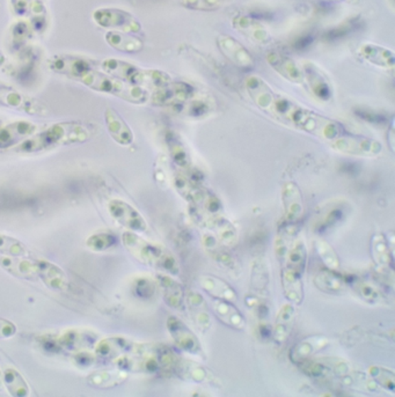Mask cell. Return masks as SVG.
Listing matches in <instances>:
<instances>
[{
	"mask_svg": "<svg viewBox=\"0 0 395 397\" xmlns=\"http://www.w3.org/2000/svg\"><path fill=\"white\" fill-rule=\"evenodd\" d=\"M354 26H356L355 23H347V25H342L339 28L334 29V31H330V34L327 35V38H339L342 36V35H347L348 33H350L352 28H354Z\"/></svg>",
	"mask_w": 395,
	"mask_h": 397,
	"instance_id": "db71d44e",
	"label": "cell"
},
{
	"mask_svg": "<svg viewBox=\"0 0 395 397\" xmlns=\"http://www.w3.org/2000/svg\"><path fill=\"white\" fill-rule=\"evenodd\" d=\"M328 344H330V339L325 336H308L293 346L290 351V359L296 364L302 363L304 360L311 359L315 354L324 350Z\"/></svg>",
	"mask_w": 395,
	"mask_h": 397,
	"instance_id": "d4e9b609",
	"label": "cell"
},
{
	"mask_svg": "<svg viewBox=\"0 0 395 397\" xmlns=\"http://www.w3.org/2000/svg\"><path fill=\"white\" fill-rule=\"evenodd\" d=\"M38 125L27 121L13 122L0 127V149H7L18 146L36 134Z\"/></svg>",
	"mask_w": 395,
	"mask_h": 397,
	"instance_id": "9a60e30c",
	"label": "cell"
},
{
	"mask_svg": "<svg viewBox=\"0 0 395 397\" xmlns=\"http://www.w3.org/2000/svg\"><path fill=\"white\" fill-rule=\"evenodd\" d=\"M332 147L343 154L361 157V158H374L383 151V145L378 140L356 134H339L332 140Z\"/></svg>",
	"mask_w": 395,
	"mask_h": 397,
	"instance_id": "8992f818",
	"label": "cell"
},
{
	"mask_svg": "<svg viewBox=\"0 0 395 397\" xmlns=\"http://www.w3.org/2000/svg\"><path fill=\"white\" fill-rule=\"evenodd\" d=\"M125 379H127V373L120 369L117 372L93 373L92 376H88V382L95 387L107 388L119 385Z\"/></svg>",
	"mask_w": 395,
	"mask_h": 397,
	"instance_id": "7bdbcfd3",
	"label": "cell"
},
{
	"mask_svg": "<svg viewBox=\"0 0 395 397\" xmlns=\"http://www.w3.org/2000/svg\"><path fill=\"white\" fill-rule=\"evenodd\" d=\"M49 66L53 71L77 80L94 70L93 62L90 59L70 55H58L50 58Z\"/></svg>",
	"mask_w": 395,
	"mask_h": 397,
	"instance_id": "7c38bea8",
	"label": "cell"
},
{
	"mask_svg": "<svg viewBox=\"0 0 395 397\" xmlns=\"http://www.w3.org/2000/svg\"><path fill=\"white\" fill-rule=\"evenodd\" d=\"M212 230L216 232V238L221 245L226 248H233L238 243V233L233 225L230 221H225L223 218H216L210 225Z\"/></svg>",
	"mask_w": 395,
	"mask_h": 397,
	"instance_id": "f35d334b",
	"label": "cell"
},
{
	"mask_svg": "<svg viewBox=\"0 0 395 397\" xmlns=\"http://www.w3.org/2000/svg\"><path fill=\"white\" fill-rule=\"evenodd\" d=\"M247 93L260 110L276 121L289 125L291 116L298 105L291 100L275 93L274 90L258 75H249L245 80Z\"/></svg>",
	"mask_w": 395,
	"mask_h": 397,
	"instance_id": "7a4b0ae2",
	"label": "cell"
},
{
	"mask_svg": "<svg viewBox=\"0 0 395 397\" xmlns=\"http://www.w3.org/2000/svg\"><path fill=\"white\" fill-rule=\"evenodd\" d=\"M313 280L317 290L328 295H341L346 291L348 285V282L344 277L339 275L337 271L330 270V269L317 271Z\"/></svg>",
	"mask_w": 395,
	"mask_h": 397,
	"instance_id": "83f0119b",
	"label": "cell"
},
{
	"mask_svg": "<svg viewBox=\"0 0 395 397\" xmlns=\"http://www.w3.org/2000/svg\"><path fill=\"white\" fill-rule=\"evenodd\" d=\"M332 1H350V0H332Z\"/></svg>",
	"mask_w": 395,
	"mask_h": 397,
	"instance_id": "680465c9",
	"label": "cell"
},
{
	"mask_svg": "<svg viewBox=\"0 0 395 397\" xmlns=\"http://www.w3.org/2000/svg\"><path fill=\"white\" fill-rule=\"evenodd\" d=\"M174 373L186 381L211 382L212 380L211 373L209 369L190 360L179 359Z\"/></svg>",
	"mask_w": 395,
	"mask_h": 397,
	"instance_id": "e575fe53",
	"label": "cell"
},
{
	"mask_svg": "<svg viewBox=\"0 0 395 397\" xmlns=\"http://www.w3.org/2000/svg\"><path fill=\"white\" fill-rule=\"evenodd\" d=\"M232 25L236 31H239L256 43L265 44L270 40V35L268 33L265 26L253 16H245V14L234 16Z\"/></svg>",
	"mask_w": 395,
	"mask_h": 397,
	"instance_id": "7402d4cb",
	"label": "cell"
},
{
	"mask_svg": "<svg viewBox=\"0 0 395 397\" xmlns=\"http://www.w3.org/2000/svg\"><path fill=\"white\" fill-rule=\"evenodd\" d=\"M93 134V127L80 122L58 123L40 134L29 137L28 139L16 146V151L21 153L43 152L57 146L84 143Z\"/></svg>",
	"mask_w": 395,
	"mask_h": 397,
	"instance_id": "6da1fadb",
	"label": "cell"
},
{
	"mask_svg": "<svg viewBox=\"0 0 395 397\" xmlns=\"http://www.w3.org/2000/svg\"><path fill=\"white\" fill-rule=\"evenodd\" d=\"M116 243L115 235L110 233H97L88 239V247L94 252H105Z\"/></svg>",
	"mask_w": 395,
	"mask_h": 397,
	"instance_id": "c3c4849f",
	"label": "cell"
},
{
	"mask_svg": "<svg viewBox=\"0 0 395 397\" xmlns=\"http://www.w3.org/2000/svg\"><path fill=\"white\" fill-rule=\"evenodd\" d=\"M0 267L12 276L22 280H34L38 278L35 262H29L28 260L14 256H4L0 258Z\"/></svg>",
	"mask_w": 395,
	"mask_h": 397,
	"instance_id": "f546056e",
	"label": "cell"
},
{
	"mask_svg": "<svg viewBox=\"0 0 395 397\" xmlns=\"http://www.w3.org/2000/svg\"><path fill=\"white\" fill-rule=\"evenodd\" d=\"M122 241L129 253L142 263L157 268L158 270L173 276L180 272L177 258L162 245L149 243L135 232L125 233Z\"/></svg>",
	"mask_w": 395,
	"mask_h": 397,
	"instance_id": "3957f363",
	"label": "cell"
},
{
	"mask_svg": "<svg viewBox=\"0 0 395 397\" xmlns=\"http://www.w3.org/2000/svg\"><path fill=\"white\" fill-rule=\"evenodd\" d=\"M357 116H359L362 120L369 122V123H372V125H385L387 122V118L385 116L378 114V112L367 110V109L357 110Z\"/></svg>",
	"mask_w": 395,
	"mask_h": 397,
	"instance_id": "816d5d0a",
	"label": "cell"
},
{
	"mask_svg": "<svg viewBox=\"0 0 395 397\" xmlns=\"http://www.w3.org/2000/svg\"><path fill=\"white\" fill-rule=\"evenodd\" d=\"M268 64L274 68L278 75H282L284 79H287L293 84H302L304 83V75L302 68L297 66L296 63L290 58L287 55L271 50L265 56Z\"/></svg>",
	"mask_w": 395,
	"mask_h": 397,
	"instance_id": "ac0fdd59",
	"label": "cell"
},
{
	"mask_svg": "<svg viewBox=\"0 0 395 397\" xmlns=\"http://www.w3.org/2000/svg\"><path fill=\"white\" fill-rule=\"evenodd\" d=\"M296 319V309L293 304L283 305L277 313L275 324L271 328V337L277 345L287 343L291 336Z\"/></svg>",
	"mask_w": 395,
	"mask_h": 397,
	"instance_id": "44dd1931",
	"label": "cell"
},
{
	"mask_svg": "<svg viewBox=\"0 0 395 397\" xmlns=\"http://www.w3.org/2000/svg\"><path fill=\"white\" fill-rule=\"evenodd\" d=\"M186 304L191 320L199 332H206L211 327V317H210V306L206 299L199 295V292L190 291L186 295Z\"/></svg>",
	"mask_w": 395,
	"mask_h": 397,
	"instance_id": "ffe728a7",
	"label": "cell"
},
{
	"mask_svg": "<svg viewBox=\"0 0 395 397\" xmlns=\"http://www.w3.org/2000/svg\"><path fill=\"white\" fill-rule=\"evenodd\" d=\"M199 282L203 291H206L210 298L221 299L230 302H234L238 299L237 292L234 291L233 287L219 277L203 275L199 277Z\"/></svg>",
	"mask_w": 395,
	"mask_h": 397,
	"instance_id": "484cf974",
	"label": "cell"
},
{
	"mask_svg": "<svg viewBox=\"0 0 395 397\" xmlns=\"http://www.w3.org/2000/svg\"><path fill=\"white\" fill-rule=\"evenodd\" d=\"M79 81L93 90L103 92V93L112 94L115 97L128 101V102L143 105L149 99V92L144 88L130 84L127 81L121 80L112 75L101 73L95 68L88 72V75L80 78Z\"/></svg>",
	"mask_w": 395,
	"mask_h": 397,
	"instance_id": "277c9868",
	"label": "cell"
},
{
	"mask_svg": "<svg viewBox=\"0 0 395 397\" xmlns=\"http://www.w3.org/2000/svg\"><path fill=\"white\" fill-rule=\"evenodd\" d=\"M369 374L374 379L376 385L381 386L387 391H394L395 376L394 372L385 367L371 366L369 369Z\"/></svg>",
	"mask_w": 395,
	"mask_h": 397,
	"instance_id": "bcb514c9",
	"label": "cell"
},
{
	"mask_svg": "<svg viewBox=\"0 0 395 397\" xmlns=\"http://www.w3.org/2000/svg\"><path fill=\"white\" fill-rule=\"evenodd\" d=\"M135 295L140 299H151L156 295L157 284L149 277H140L135 280L132 286Z\"/></svg>",
	"mask_w": 395,
	"mask_h": 397,
	"instance_id": "681fc988",
	"label": "cell"
},
{
	"mask_svg": "<svg viewBox=\"0 0 395 397\" xmlns=\"http://www.w3.org/2000/svg\"><path fill=\"white\" fill-rule=\"evenodd\" d=\"M348 203L343 199H336L327 203L320 208L315 221L312 223V228L317 234H326L339 226L346 219L349 214Z\"/></svg>",
	"mask_w": 395,
	"mask_h": 397,
	"instance_id": "52a82bcc",
	"label": "cell"
},
{
	"mask_svg": "<svg viewBox=\"0 0 395 397\" xmlns=\"http://www.w3.org/2000/svg\"><path fill=\"white\" fill-rule=\"evenodd\" d=\"M269 282H270V275H269L267 263L262 260H256L253 262L252 273H251V285L256 295H267Z\"/></svg>",
	"mask_w": 395,
	"mask_h": 397,
	"instance_id": "ab89813d",
	"label": "cell"
},
{
	"mask_svg": "<svg viewBox=\"0 0 395 397\" xmlns=\"http://www.w3.org/2000/svg\"><path fill=\"white\" fill-rule=\"evenodd\" d=\"M295 232H296V226L285 223V221L278 228L276 239H275V254L280 264L283 263L284 258L287 256L293 241H295Z\"/></svg>",
	"mask_w": 395,
	"mask_h": 397,
	"instance_id": "74e56055",
	"label": "cell"
},
{
	"mask_svg": "<svg viewBox=\"0 0 395 397\" xmlns=\"http://www.w3.org/2000/svg\"><path fill=\"white\" fill-rule=\"evenodd\" d=\"M289 125L302 132L328 142L344 134V129L339 122L300 106L297 107L293 112Z\"/></svg>",
	"mask_w": 395,
	"mask_h": 397,
	"instance_id": "5b68a950",
	"label": "cell"
},
{
	"mask_svg": "<svg viewBox=\"0 0 395 397\" xmlns=\"http://www.w3.org/2000/svg\"><path fill=\"white\" fill-rule=\"evenodd\" d=\"M101 68H102L103 72L106 75L117 78V79L127 81V83H130L132 85H134L135 80H136V78H137L140 71V68H138V66L115 58L103 60Z\"/></svg>",
	"mask_w": 395,
	"mask_h": 397,
	"instance_id": "d6a6232c",
	"label": "cell"
},
{
	"mask_svg": "<svg viewBox=\"0 0 395 397\" xmlns=\"http://www.w3.org/2000/svg\"><path fill=\"white\" fill-rule=\"evenodd\" d=\"M3 385H4L3 373H1V371H0V389L3 388Z\"/></svg>",
	"mask_w": 395,
	"mask_h": 397,
	"instance_id": "6f0895ef",
	"label": "cell"
},
{
	"mask_svg": "<svg viewBox=\"0 0 395 397\" xmlns=\"http://www.w3.org/2000/svg\"><path fill=\"white\" fill-rule=\"evenodd\" d=\"M108 210L110 216L128 230L135 233L145 232L147 230V223L143 216L128 203L123 202L121 199H112L109 203Z\"/></svg>",
	"mask_w": 395,
	"mask_h": 397,
	"instance_id": "8fae6325",
	"label": "cell"
},
{
	"mask_svg": "<svg viewBox=\"0 0 395 397\" xmlns=\"http://www.w3.org/2000/svg\"><path fill=\"white\" fill-rule=\"evenodd\" d=\"M94 19L102 27L117 29L125 33H139L142 25L134 16L117 9H105L94 13Z\"/></svg>",
	"mask_w": 395,
	"mask_h": 397,
	"instance_id": "9c48e42d",
	"label": "cell"
},
{
	"mask_svg": "<svg viewBox=\"0 0 395 397\" xmlns=\"http://www.w3.org/2000/svg\"><path fill=\"white\" fill-rule=\"evenodd\" d=\"M350 284H352V289L357 292V295L369 304H381L385 300V297L381 291L369 282L355 278L350 282Z\"/></svg>",
	"mask_w": 395,
	"mask_h": 397,
	"instance_id": "60d3db41",
	"label": "cell"
},
{
	"mask_svg": "<svg viewBox=\"0 0 395 397\" xmlns=\"http://www.w3.org/2000/svg\"><path fill=\"white\" fill-rule=\"evenodd\" d=\"M4 383L13 396H26L28 395L29 388L18 371L7 369L3 373Z\"/></svg>",
	"mask_w": 395,
	"mask_h": 397,
	"instance_id": "b9f144b4",
	"label": "cell"
},
{
	"mask_svg": "<svg viewBox=\"0 0 395 397\" xmlns=\"http://www.w3.org/2000/svg\"><path fill=\"white\" fill-rule=\"evenodd\" d=\"M217 46L221 53L237 68L241 70H253L256 68V60L248 50L230 35H219Z\"/></svg>",
	"mask_w": 395,
	"mask_h": 397,
	"instance_id": "30bf717a",
	"label": "cell"
},
{
	"mask_svg": "<svg viewBox=\"0 0 395 397\" xmlns=\"http://www.w3.org/2000/svg\"><path fill=\"white\" fill-rule=\"evenodd\" d=\"M0 252L6 254V256H14V258H23L28 255L23 243L19 240L13 239L10 236L0 234Z\"/></svg>",
	"mask_w": 395,
	"mask_h": 397,
	"instance_id": "7dc6e473",
	"label": "cell"
},
{
	"mask_svg": "<svg viewBox=\"0 0 395 397\" xmlns=\"http://www.w3.org/2000/svg\"><path fill=\"white\" fill-rule=\"evenodd\" d=\"M106 123L109 134L116 143L127 146L134 142V134L130 127L114 109H107Z\"/></svg>",
	"mask_w": 395,
	"mask_h": 397,
	"instance_id": "4dcf8cb0",
	"label": "cell"
},
{
	"mask_svg": "<svg viewBox=\"0 0 395 397\" xmlns=\"http://www.w3.org/2000/svg\"><path fill=\"white\" fill-rule=\"evenodd\" d=\"M180 4L188 10L212 12L221 9L223 0H180Z\"/></svg>",
	"mask_w": 395,
	"mask_h": 397,
	"instance_id": "f907efd6",
	"label": "cell"
},
{
	"mask_svg": "<svg viewBox=\"0 0 395 397\" xmlns=\"http://www.w3.org/2000/svg\"><path fill=\"white\" fill-rule=\"evenodd\" d=\"M149 344H138L121 337L103 339L95 346V354L105 359H114L123 354H143Z\"/></svg>",
	"mask_w": 395,
	"mask_h": 397,
	"instance_id": "4fadbf2b",
	"label": "cell"
},
{
	"mask_svg": "<svg viewBox=\"0 0 395 397\" xmlns=\"http://www.w3.org/2000/svg\"><path fill=\"white\" fill-rule=\"evenodd\" d=\"M178 114L188 116V117H202V116L208 115L209 112H211L212 103L211 97H199L196 94H194L186 102L180 103L178 106L173 107ZM172 108V109H173Z\"/></svg>",
	"mask_w": 395,
	"mask_h": 397,
	"instance_id": "8d00e7d4",
	"label": "cell"
},
{
	"mask_svg": "<svg viewBox=\"0 0 395 397\" xmlns=\"http://www.w3.org/2000/svg\"><path fill=\"white\" fill-rule=\"evenodd\" d=\"M75 361L77 365L80 366H88L95 361V356L88 352V351H83V352H77L75 354Z\"/></svg>",
	"mask_w": 395,
	"mask_h": 397,
	"instance_id": "f5cc1de1",
	"label": "cell"
},
{
	"mask_svg": "<svg viewBox=\"0 0 395 397\" xmlns=\"http://www.w3.org/2000/svg\"><path fill=\"white\" fill-rule=\"evenodd\" d=\"M202 245L208 254L217 262L225 271L231 273H238L240 271L239 264L233 255L228 252V248L221 245L216 238L215 234L206 233L202 235Z\"/></svg>",
	"mask_w": 395,
	"mask_h": 397,
	"instance_id": "2e32d148",
	"label": "cell"
},
{
	"mask_svg": "<svg viewBox=\"0 0 395 397\" xmlns=\"http://www.w3.org/2000/svg\"><path fill=\"white\" fill-rule=\"evenodd\" d=\"M315 250H317L322 263L326 265L327 269L339 270V267H341L339 256L330 243H326L324 240H317L315 241Z\"/></svg>",
	"mask_w": 395,
	"mask_h": 397,
	"instance_id": "ee69618b",
	"label": "cell"
},
{
	"mask_svg": "<svg viewBox=\"0 0 395 397\" xmlns=\"http://www.w3.org/2000/svg\"><path fill=\"white\" fill-rule=\"evenodd\" d=\"M304 80L307 81L312 94L321 101H328L332 97V88L320 68L312 63H305L302 68Z\"/></svg>",
	"mask_w": 395,
	"mask_h": 397,
	"instance_id": "cb8c5ba5",
	"label": "cell"
},
{
	"mask_svg": "<svg viewBox=\"0 0 395 397\" xmlns=\"http://www.w3.org/2000/svg\"><path fill=\"white\" fill-rule=\"evenodd\" d=\"M166 326H167L168 332L171 334L175 345L180 350L191 354H199L202 352L199 339L180 319L169 317L166 322Z\"/></svg>",
	"mask_w": 395,
	"mask_h": 397,
	"instance_id": "5bb4252c",
	"label": "cell"
},
{
	"mask_svg": "<svg viewBox=\"0 0 395 397\" xmlns=\"http://www.w3.org/2000/svg\"><path fill=\"white\" fill-rule=\"evenodd\" d=\"M158 284L162 289L164 300L169 307L174 308V309H181L184 307V287L180 282L173 280L167 275H159Z\"/></svg>",
	"mask_w": 395,
	"mask_h": 397,
	"instance_id": "1f68e13d",
	"label": "cell"
},
{
	"mask_svg": "<svg viewBox=\"0 0 395 397\" xmlns=\"http://www.w3.org/2000/svg\"><path fill=\"white\" fill-rule=\"evenodd\" d=\"M35 265H36L38 278H40L48 287L53 290L66 289L68 280H66L65 273L63 272L60 267L44 260L35 261Z\"/></svg>",
	"mask_w": 395,
	"mask_h": 397,
	"instance_id": "4316f807",
	"label": "cell"
},
{
	"mask_svg": "<svg viewBox=\"0 0 395 397\" xmlns=\"http://www.w3.org/2000/svg\"><path fill=\"white\" fill-rule=\"evenodd\" d=\"M16 334V327L11 322L0 320V337H11Z\"/></svg>",
	"mask_w": 395,
	"mask_h": 397,
	"instance_id": "11a10c76",
	"label": "cell"
},
{
	"mask_svg": "<svg viewBox=\"0 0 395 397\" xmlns=\"http://www.w3.org/2000/svg\"><path fill=\"white\" fill-rule=\"evenodd\" d=\"M359 56L376 68L393 70L395 66V56L392 50L374 43H363L358 49Z\"/></svg>",
	"mask_w": 395,
	"mask_h": 397,
	"instance_id": "603a6c76",
	"label": "cell"
},
{
	"mask_svg": "<svg viewBox=\"0 0 395 397\" xmlns=\"http://www.w3.org/2000/svg\"><path fill=\"white\" fill-rule=\"evenodd\" d=\"M195 94L193 86L181 83V81H173L168 83L165 86L154 90L151 97V102L157 107H173L178 106L180 103L186 102Z\"/></svg>",
	"mask_w": 395,
	"mask_h": 397,
	"instance_id": "ba28073f",
	"label": "cell"
},
{
	"mask_svg": "<svg viewBox=\"0 0 395 397\" xmlns=\"http://www.w3.org/2000/svg\"><path fill=\"white\" fill-rule=\"evenodd\" d=\"M168 147L171 151L172 158L177 165L181 168H188L190 166V158L187 149H184V144L175 134H171L167 138Z\"/></svg>",
	"mask_w": 395,
	"mask_h": 397,
	"instance_id": "f6af8a7d",
	"label": "cell"
},
{
	"mask_svg": "<svg viewBox=\"0 0 395 397\" xmlns=\"http://www.w3.org/2000/svg\"><path fill=\"white\" fill-rule=\"evenodd\" d=\"M371 256L378 269L386 272L392 271V252L389 249L387 238L381 233H376L371 239Z\"/></svg>",
	"mask_w": 395,
	"mask_h": 397,
	"instance_id": "f1b7e54d",
	"label": "cell"
},
{
	"mask_svg": "<svg viewBox=\"0 0 395 397\" xmlns=\"http://www.w3.org/2000/svg\"><path fill=\"white\" fill-rule=\"evenodd\" d=\"M209 306L211 308L218 320L221 321L225 326L234 330L245 329V327H246L245 317H243L241 312L237 307H234L230 301L211 298Z\"/></svg>",
	"mask_w": 395,
	"mask_h": 397,
	"instance_id": "d6986e66",
	"label": "cell"
},
{
	"mask_svg": "<svg viewBox=\"0 0 395 397\" xmlns=\"http://www.w3.org/2000/svg\"><path fill=\"white\" fill-rule=\"evenodd\" d=\"M106 41L110 47L125 53H139L144 47L143 41L125 31H108Z\"/></svg>",
	"mask_w": 395,
	"mask_h": 397,
	"instance_id": "d590c367",
	"label": "cell"
},
{
	"mask_svg": "<svg viewBox=\"0 0 395 397\" xmlns=\"http://www.w3.org/2000/svg\"><path fill=\"white\" fill-rule=\"evenodd\" d=\"M282 199H283L284 213H285L284 221L296 226L304 216V202H302L300 189L295 182H288L284 184Z\"/></svg>",
	"mask_w": 395,
	"mask_h": 397,
	"instance_id": "e0dca14e",
	"label": "cell"
},
{
	"mask_svg": "<svg viewBox=\"0 0 395 397\" xmlns=\"http://www.w3.org/2000/svg\"><path fill=\"white\" fill-rule=\"evenodd\" d=\"M312 42H313V38H311V36H305V38H300V40L297 41L296 48L298 50L304 49V48L310 46Z\"/></svg>",
	"mask_w": 395,
	"mask_h": 397,
	"instance_id": "9f6ffc18",
	"label": "cell"
},
{
	"mask_svg": "<svg viewBox=\"0 0 395 397\" xmlns=\"http://www.w3.org/2000/svg\"><path fill=\"white\" fill-rule=\"evenodd\" d=\"M0 105L13 108L22 109L31 114L38 112V107L31 99H26L23 95L13 90L10 86L0 84Z\"/></svg>",
	"mask_w": 395,
	"mask_h": 397,
	"instance_id": "836d02e7",
	"label": "cell"
}]
</instances>
